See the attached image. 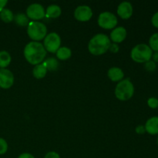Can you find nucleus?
<instances>
[{"mask_svg": "<svg viewBox=\"0 0 158 158\" xmlns=\"http://www.w3.org/2000/svg\"><path fill=\"white\" fill-rule=\"evenodd\" d=\"M46 56V50L42 43L30 42L24 49V56L27 62L32 65L40 64Z\"/></svg>", "mask_w": 158, "mask_h": 158, "instance_id": "obj_1", "label": "nucleus"}, {"mask_svg": "<svg viewBox=\"0 0 158 158\" xmlns=\"http://www.w3.org/2000/svg\"><path fill=\"white\" fill-rule=\"evenodd\" d=\"M110 38L105 34H97L94 35L88 44V49L91 54L94 56H100L105 53L110 46Z\"/></svg>", "mask_w": 158, "mask_h": 158, "instance_id": "obj_2", "label": "nucleus"}, {"mask_svg": "<svg viewBox=\"0 0 158 158\" xmlns=\"http://www.w3.org/2000/svg\"><path fill=\"white\" fill-rule=\"evenodd\" d=\"M153 51L147 44H138L131 50V58L134 62L138 63H145L152 58Z\"/></svg>", "mask_w": 158, "mask_h": 158, "instance_id": "obj_3", "label": "nucleus"}, {"mask_svg": "<svg viewBox=\"0 0 158 158\" xmlns=\"http://www.w3.org/2000/svg\"><path fill=\"white\" fill-rule=\"evenodd\" d=\"M134 94V86L129 79L119 82L115 89V95L118 100L126 101L130 100Z\"/></svg>", "mask_w": 158, "mask_h": 158, "instance_id": "obj_4", "label": "nucleus"}, {"mask_svg": "<svg viewBox=\"0 0 158 158\" xmlns=\"http://www.w3.org/2000/svg\"><path fill=\"white\" fill-rule=\"evenodd\" d=\"M27 33L29 38L34 40V42L40 41L46 36L47 28L40 22H31L28 25Z\"/></svg>", "mask_w": 158, "mask_h": 158, "instance_id": "obj_5", "label": "nucleus"}, {"mask_svg": "<svg viewBox=\"0 0 158 158\" xmlns=\"http://www.w3.org/2000/svg\"><path fill=\"white\" fill-rule=\"evenodd\" d=\"M60 44H61V39L60 35L56 32H51L45 37L43 46L46 51L54 53L60 49Z\"/></svg>", "mask_w": 158, "mask_h": 158, "instance_id": "obj_6", "label": "nucleus"}, {"mask_svg": "<svg viewBox=\"0 0 158 158\" xmlns=\"http://www.w3.org/2000/svg\"><path fill=\"white\" fill-rule=\"evenodd\" d=\"M117 18L112 12H104L99 15L98 25L103 29H114L117 25Z\"/></svg>", "mask_w": 158, "mask_h": 158, "instance_id": "obj_7", "label": "nucleus"}, {"mask_svg": "<svg viewBox=\"0 0 158 158\" xmlns=\"http://www.w3.org/2000/svg\"><path fill=\"white\" fill-rule=\"evenodd\" d=\"M26 15L28 18L32 20H40L46 16V12L42 5L34 3L27 8Z\"/></svg>", "mask_w": 158, "mask_h": 158, "instance_id": "obj_8", "label": "nucleus"}, {"mask_svg": "<svg viewBox=\"0 0 158 158\" xmlns=\"http://www.w3.org/2000/svg\"><path fill=\"white\" fill-rule=\"evenodd\" d=\"M14 83V76L7 69H0V87L9 89Z\"/></svg>", "mask_w": 158, "mask_h": 158, "instance_id": "obj_9", "label": "nucleus"}, {"mask_svg": "<svg viewBox=\"0 0 158 158\" xmlns=\"http://www.w3.org/2000/svg\"><path fill=\"white\" fill-rule=\"evenodd\" d=\"M74 16L78 21H89L93 16L92 9L87 6H78L74 12Z\"/></svg>", "mask_w": 158, "mask_h": 158, "instance_id": "obj_10", "label": "nucleus"}, {"mask_svg": "<svg viewBox=\"0 0 158 158\" xmlns=\"http://www.w3.org/2000/svg\"><path fill=\"white\" fill-rule=\"evenodd\" d=\"M117 14L120 18L128 19L133 15V6L129 2H123L117 8Z\"/></svg>", "mask_w": 158, "mask_h": 158, "instance_id": "obj_11", "label": "nucleus"}, {"mask_svg": "<svg viewBox=\"0 0 158 158\" xmlns=\"http://www.w3.org/2000/svg\"><path fill=\"white\" fill-rule=\"evenodd\" d=\"M127 37V30L125 28L117 27L111 32L110 39L114 43H119L123 42Z\"/></svg>", "mask_w": 158, "mask_h": 158, "instance_id": "obj_12", "label": "nucleus"}, {"mask_svg": "<svg viewBox=\"0 0 158 158\" xmlns=\"http://www.w3.org/2000/svg\"><path fill=\"white\" fill-rule=\"evenodd\" d=\"M145 131L151 135L158 134V117H151L145 123Z\"/></svg>", "mask_w": 158, "mask_h": 158, "instance_id": "obj_13", "label": "nucleus"}, {"mask_svg": "<svg viewBox=\"0 0 158 158\" xmlns=\"http://www.w3.org/2000/svg\"><path fill=\"white\" fill-rule=\"evenodd\" d=\"M108 77L114 82L121 81L124 77L123 72L118 67H112L108 70Z\"/></svg>", "mask_w": 158, "mask_h": 158, "instance_id": "obj_14", "label": "nucleus"}, {"mask_svg": "<svg viewBox=\"0 0 158 158\" xmlns=\"http://www.w3.org/2000/svg\"><path fill=\"white\" fill-rule=\"evenodd\" d=\"M61 15V9L57 5H50L46 11V16L47 18H58Z\"/></svg>", "mask_w": 158, "mask_h": 158, "instance_id": "obj_15", "label": "nucleus"}, {"mask_svg": "<svg viewBox=\"0 0 158 158\" xmlns=\"http://www.w3.org/2000/svg\"><path fill=\"white\" fill-rule=\"evenodd\" d=\"M46 73H47V69L43 63L36 65L32 70L34 77H35L36 79H43V77H46Z\"/></svg>", "mask_w": 158, "mask_h": 158, "instance_id": "obj_16", "label": "nucleus"}, {"mask_svg": "<svg viewBox=\"0 0 158 158\" xmlns=\"http://www.w3.org/2000/svg\"><path fill=\"white\" fill-rule=\"evenodd\" d=\"M11 56L6 51H1L0 52V67L2 69H6L11 63Z\"/></svg>", "mask_w": 158, "mask_h": 158, "instance_id": "obj_17", "label": "nucleus"}, {"mask_svg": "<svg viewBox=\"0 0 158 158\" xmlns=\"http://www.w3.org/2000/svg\"><path fill=\"white\" fill-rule=\"evenodd\" d=\"M71 50L68 47H60L56 52V56L60 60H66L70 58Z\"/></svg>", "mask_w": 158, "mask_h": 158, "instance_id": "obj_18", "label": "nucleus"}, {"mask_svg": "<svg viewBox=\"0 0 158 158\" xmlns=\"http://www.w3.org/2000/svg\"><path fill=\"white\" fill-rule=\"evenodd\" d=\"M0 19L4 23H9L14 19V15L11 10L8 9H3L0 12Z\"/></svg>", "mask_w": 158, "mask_h": 158, "instance_id": "obj_19", "label": "nucleus"}, {"mask_svg": "<svg viewBox=\"0 0 158 158\" xmlns=\"http://www.w3.org/2000/svg\"><path fill=\"white\" fill-rule=\"evenodd\" d=\"M14 21L15 22L18 26H26L29 25V18L27 15L23 13H18L14 16Z\"/></svg>", "mask_w": 158, "mask_h": 158, "instance_id": "obj_20", "label": "nucleus"}, {"mask_svg": "<svg viewBox=\"0 0 158 158\" xmlns=\"http://www.w3.org/2000/svg\"><path fill=\"white\" fill-rule=\"evenodd\" d=\"M43 63L44 64V66H46L47 70L50 71L56 70L59 66L58 61L54 58H48L47 60H45Z\"/></svg>", "mask_w": 158, "mask_h": 158, "instance_id": "obj_21", "label": "nucleus"}, {"mask_svg": "<svg viewBox=\"0 0 158 158\" xmlns=\"http://www.w3.org/2000/svg\"><path fill=\"white\" fill-rule=\"evenodd\" d=\"M149 46L152 51L158 52V32L153 34L149 40Z\"/></svg>", "mask_w": 158, "mask_h": 158, "instance_id": "obj_22", "label": "nucleus"}, {"mask_svg": "<svg viewBox=\"0 0 158 158\" xmlns=\"http://www.w3.org/2000/svg\"><path fill=\"white\" fill-rule=\"evenodd\" d=\"M8 150V143L3 138H0V155L6 154Z\"/></svg>", "mask_w": 158, "mask_h": 158, "instance_id": "obj_23", "label": "nucleus"}, {"mask_svg": "<svg viewBox=\"0 0 158 158\" xmlns=\"http://www.w3.org/2000/svg\"><path fill=\"white\" fill-rule=\"evenodd\" d=\"M148 105L151 109H156L158 107V99L156 97H151L148 99Z\"/></svg>", "mask_w": 158, "mask_h": 158, "instance_id": "obj_24", "label": "nucleus"}, {"mask_svg": "<svg viewBox=\"0 0 158 158\" xmlns=\"http://www.w3.org/2000/svg\"><path fill=\"white\" fill-rule=\"evenodd\" d=\"M156 67H157V66H156V63L154 61L150 60V61L145 63V68L149 72H152V71L155 70Z\"/></svg>", "mask_w": 158, "mask_h": 158, "instance_id": "obj_25", "label": "nucleus"}, {"mask_svg": "<svg viewBox=\"0 0 158 158\" xmlns=\"http://www.w3.org/2000/svg\"><path fill=\"white\" fill-rule=\"evenodd\" d=\"M151 23H152V25L154 27L158 29V12L154 14V15L152 16V19H151Z\"/></svg>", "mask_w": 158, "mask_h": 158, "instance_id": "obj_26", "label": "nucleus"}, {"mask_svg": "<svg viewBox=\"0 0 158 158\" xmlns=\"http://www.w3.org/2000/svg\"><path fill=\"white\" fill-rule=\"evenodd\" d=\"M44 158H60V156L58 153L54 152V151H50V152L47 153L46 154Z\"/></svg>", "mask_w": 158, "mask_h": 158, "instance_id": "obj_27", "label": "nucleus"}, {"mask_svg": "<svg viewBox=\"0 0 158 158\" xmlns=\"http://www.w3.org/2000/svg\"><path fill=\"white\" fill-rule=\"evenodd\" d=\"M110 51H112L113 52H118L119 47L116 43H114V44H110Z\"/></svg>", "mask_w": 158, "mask_h": 158, "instance_id": "obj_28", "label": "nucleus"}, {"mask_svg": "<svg viewBox=\"0 0 158 158\" xmlns=\"http://www.w3.org/2000/svg\"><path fill=\"white\" fill-rule=\"evenodd\" d=\"M145 127L143 126H138L136 128V132L139 134H142L145 132Z\"/></svg>", "mask_w": 158, "mask_h": 158, "instance_id": "obj_29", "label": "nucleus"}, {"mask_svg": "<svg viewBox=\"0 0 158 158\" xmlns=\"http://www.w3.org/2000/svg\"><path fill=\"white\" fill-rule=\"evenodd\" d=\"M18 158H35V157H34L33 155H32L31 154H29V153H23V154H20Z\"/></svg>", "mask_w": 158, "mask_h": 158, "instance_id": "obj_30", "label": "nucleus"}, {"mask_svg": "<svg viewBox=\"0 0 158 158\" xmlns=\"http://www.w3.org/2000/svg\"><path fill=\"white\" fill-rule=\"evenodd\" d=\"M8 2L6 0H0V12L3 9H5V6L7 4Z\"/></svg>", "mask_w": 158, "mask_h": 158, "instance_id": "obj_31", "label": "nucleus"}, {"mask_svg": "<svg viewBox=\"0 0 158 158\" xmlns=\"http://www.w3.org/2000/svg\"><path fill=\"white\" fill-rule=\"evenodd\" d=\"M152 58L154 63H158V52H154V53H153Z\"/></svg>", "mask_w": 158, "mask_h": 158, "instance_id": "obj_32", "label": "nucleus"}, {"mask_svg": "<svg viewBox=\"0 0 158 158\" xmlns=\"http://www.w3.org/2000/svg\"><path fill=\"white\" fill-rule=\"evenodd\" d=\"M157 145H158V137H157Z\"/></svg>", "mask_w": 158, "mask_h": 158, "instance_id": "obj_33", "label": "nucleus"}, {"mask_svg": "<svg viewBox=\"0 0 158 158\" xmlns=\"http://www.w3.org/2000/svg\"><path fill=\"white\" fill-rule=\"evenodd\" d=\"M157 108H158V107H157Z\"/></svg>", "mask_w": 158, "mask_h": 158, "instance_id": "obj_34", "label": "nucleus"}]
</instances>
